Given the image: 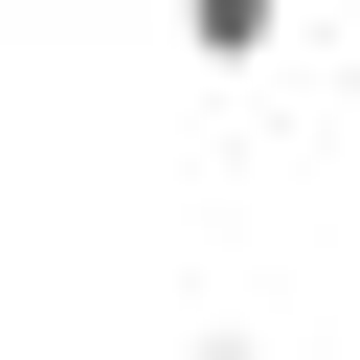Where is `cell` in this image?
<instances>
[{
    "label": "cell",
    "instance_id": "obj_1",
    "mask_svg": "<svg viewBox=\"0 0 360 360\" xmlns=\"http://www.w3.org/2000/svg\"><path fill=\"white\" fill-rule=\"evenodd\" d=\"M180 45H202V68H248V45H292V0H180Z\"/></svg>",
    "mask_w": 360,
    "mask_h": 360
},
{
    "label": "cell",
    "instance_id": "obj_2",
    "mask_svg": "<svg viewBox=\"0 0 360 360\" xmlns=\"http://www.w3.org/2000/svg\"><path fill=\"white\" fill-rule=\"evenodd\" d=\"M180 360H270V338H180Z\"/></svg>",
    "mask_w": 360,
    "mask_h": 360
},
{
    "label": "cell",
    "instance_id": "obj_3",
    "mask_svg": "<svg viewBox=\"0 0 360 360\" xmlns=\"http://www.w3.org/2000/svg\"><path fill=\"white\" fill-rule=\"evenodd\" d=\"M338 112H360V45H338Z\"/></svg>",
    "mask_w": 360,
    "mask_h": 360
}]
</instances>
